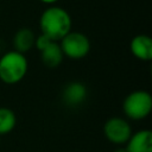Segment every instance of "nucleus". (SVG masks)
I'll return each mask as SVG.
<instances>
[{"label": "nucleus", "mask_w": 152, "mask_h": 152, "mask_svg": "<svg viewBox=\"0 0 152 152\" xmlns=\"http://www.w3.org/2000/svg\"><path fill=\"white\" fill-rule=\"evenodd\" d=\"M15 125H17L15 113L7 107H0V135L12 132Z\"/></svg>", "instance_id": "11"}, {"label": "nucleus", "mask_w": 152, "mask_h": 152, "mask_svg": "<svg viewBox=\"0 0 152 152\" xmlns=\"http://www.w3.org/2000/svg\"><path fill=\"white\" fill-rule=\"evenodd\" d=\"M38 1H40V2H42V4H44V5L51 6V5H56L59 0H38Z\"/></svg>", "instance_id": "13"}, {"label": "nucleus", "mask_w": 152, "mask_h": 152, "mask_svg": "<svg viewBox=\"0 0 152 152\" xmlns=\"http://www.w3.org/2000/svg\"><path fill=\"white\" fill-rule=\"evenodd\" d=\"M28 62L24 53L15 50L4 52L0 56V81L6 84L20 82L27 74Z\"/></svg>", "instance_id": "2"}, {"label": "nucleus", "mask_w": 152, "mask_h": 152, "mask_svg": "<svg viewBox=\"0 0 152 152\" xmlns=\"http://www.w3.org/2000/svg\"><path fill=\"white\" fill-rule=\"evenodd\" d=\"M72 20L66 10L61 6H48L39 17L40 33L53 42H59L71 31Z\"/></svg>", "instance_id": "1"}, {"label": "nucleus", "mask_w": 152, "mask_h": 152, "mask_svg": "<svg viewBox=\"0 0 152 152\" xmlns=\"http://www.w3.org/2000/svg\"><path fill=\"white\" fill-rule=\"evenodd\" d=\"M34 39H36V34L31 28L21 27L13 36V42H12L14 48L13 50L25 55L27 51L34 48Z\"/></svg>", "instance_id": "10"}, {"label": "nucleus", "mask_w": 152, "mask_h": 152, "mask_svg": "<svg viewBox=\"0 0 152 152\" xmlns=\"http://www.w3.org/2000/svg\"><path fill=\"white\" fill-rule=\"evenodd\" d=\"M64 57L69 59H82L88 56L90 51V40L89 38L78 31H70L58 42Z\"/></svg>", "instance_id": "4"}, {"label": "nucleus", "mask_w": 152, "mask_h": 152, "mask_svg": "<svg viewBox=\"0 0 152 152\" xmlns=\"http://www.w3.org/2000/svg\"><path fill=\"white\" fill-rule=\"evenodd\" d=\"M51 42H53V40H51L50 38H48L45 34H43V33H40L39 36H36V39H34V48L38 50V51H42L44 48H46Z\"/></svg>", "instance_id": "12"}, {"label": "nucleus", "mask_w": 152, "mask_h": 152, "mask_svg": "<svg viewBox=\"0 0 152 152\" xmlns=\"http://www.w3.org/2000/svg\"><path fill=\"white\" fill-rule=\"evenodd\" d=\"M40 58L43 64L46 68L55 69L58 68L64 58V55L62 52V49L58 44V42H51L46 48H44L40 51Z\"/></svg>", "instance_id": "9"}, {"label": "nucleus", "mask_w": 152, "mask_h": 152, "mask_svg": "<svg viewBox=\"0 0 152 152\" xmlns=\"http://www.w3.org/2000/svg\"><path fill=\"white\" fill-rule=\"evenodd\" d=\"M122 110L131 120H142L152 110V95L146 90L131 91L122 102Z\"/></svg>", "instance_id": "3"}, {"label": "nucleus", "mask_w": 152, "mask_h": 152, "mask_svg": "<svg viewBox=\"0 0 152 152\" xmlns=\"http://www.w3.org/2000/svg\"><path fill=\"white\" fill-rule=\"evenodd\" d=\"M132 133L131 124L121 116H112L103 125V134L106 139L116 146H125Z\"/></svg>", "instance_id": "5"}, {"label": "nucleus", "mask_w": 152, "mask_h": 152, "mask_svg": "<svg viewBox=\"0 0 152 152\" xmlns=\"http://www.w3.org/2000/svg\"><path fill=\"white\" fill-rule=\"evenodd\" d=\"M113 152H127V151H126V148H125V147L119 146V147H118V148H115Z\"/></svg>", "instance_id": "14"}, {"label": "nucleus", "mask_w": 152, "mask_h": 152, "mask_svg": "<svg viewBox=\"0 0 152 152\" xmlns=\"http://www.w3.org/2000/svg\"><path fill=\"white\" fill-rule=\"evenodd\" d=\"M129 50L132 55L142 62L152 59V39L147 34H137L129 42Z\"/></svg>", "instance_id": "7"}, {"label": "nucleus", "mask_w": 152, "mask_h": 152, "mask_svg": "<svg viewBox=\"0 0 152 152\" xmlns=\"http://www.w3.org/2000/svg\"><path fill=\"white\" fill-rule=\"evenodd\" d=\"M125 148L127 152H152V132L140 129L132 133Z\"/></svg>", "instance_id": "8"}, {"label": "nucleus", "mask_w": 152, "mask_h": 152, "mask_svg": "<svg viewBox=\"0 0 152 152\" xmlns=\"http://www.w3.org/2000/svg\"><path fill=\"white\" fill-rule=\"evenodd\" d=\"M88 96V89L84 83L80 81H72L65 84L62 91V100L69 107H76L82 104Z\"/></svg>", "instance_id": "6"}, {"label": "nucleus", "mask_w": 152, "mask_h": 152, "mask_svg": "<svg viewBox=\"0 0 152 152\" xmlns=\"http://www.w3.org/2000/svg\"><path fill=\"white\" fill-rule=\"evenodd\" d=\"M2 46H4V44H2V40L0 39V51L2 50Z\"/></svg>", "instance_id": "15"}]
</instances>
